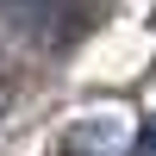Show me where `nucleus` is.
<instances>
[{
  "label": "nucleus",
  "instance_id": "obj_1",
  "mask_svg": "<svg viewBox=\"0 0 156 156\" xmlns=\"http://www.w3.org/2000/svg\"><path fill=\"white\" fill-rule=\"evenodd\" d=\"M131 156H156V119L137 125V137H131Z\"/></svg>",
  "mask_w": 156,
  "mask_h": 156
},
{
  "label": "nucleus",
  "instance_id": "obj_2",
  "mask_svg": "<svg viewBox=\"0 0 156 156\" xmlns=\"http://www.w3.org/2000/svg\"><path fill=\"white\" fill-rule=\"evenodd\" d=\"M150 25H156V6H150Z\"/></svg>",
  "mask_w": 156,
  "mask_h": 156
}]
</instances>
